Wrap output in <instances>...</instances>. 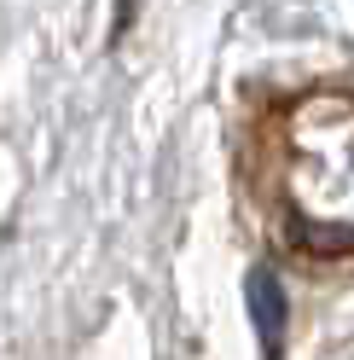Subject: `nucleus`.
<instances>
[{
  "label": "nucleus",
  "instance_id": "2",
  "mask_svg": "<svg viewBox=\"0 0 354 360\" xmlns=\"http://www.w3.org/2000/svg\"><path fill=\"white\" fill-rule=\"evenodd\" d=\"M244 302H250V326H256V343L268 360L284 354V326H291V302H284V285L268 262L244 274Z\"/></svg>",
  "mask_w": 354,
  "mask_h": 360
},
{
  "label": "nucleus",
  "instance_id": "1",
  "mask_svg": "<svg viewBox=\"0 0 354 360\" xmlns=\"http://www.w3.org/2000/svg\"><path fill=\"white\" fill-rule=\"evenodd\" d=\"M284 192L302 244L348 250L354 244V99L314 94L291 110Z\"/></svg>",
  "mask_w": 354,
  "mask_h": 360
}]
</instances>
